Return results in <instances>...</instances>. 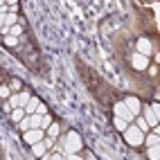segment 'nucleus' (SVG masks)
<instances>
[{
	"label": "nucleus",
	"instance_id": "0eeeda50",
	"mask_svg": "<svg viewBox=\"0 0 160 160\" xmlns=\"http://www.w3.org/2000/svg\"><path fill=\"white\" fill-rule=\"evenodd\" d=\"M124 104H126V108H129L133 115H140L142 106H140V102H138V97H131V95H129V97H124Z\"/></svg>",
	"mask_w": 160,
	"mask_h": 160
},
{
	"label": "nucleus",
	"instance_id": "9b49d317",
	"mask_svg": "<svg viewBox=\"0 0 160 160\" xmlns=\"http://www.w3.org/2000/svg\"><path fill=\"white\" fill-rule=\"evenodd\" d=\"M9 115H12V120H14V122L18 124V122L23 120V117H25L27 113H25V108H23V106H14V108H12V113H9Z\"/></svg>",
	"mask_w": 160,
	"mask_h": 160
},
{
	"label": "nucleus",
	"instance_id": "b1692460",
	"mask_svg": "<svg viewBox=\"0 0 160 160\" xmlns=\"http://www.w3.org/2000/svg\"><path fill=\"white\" fill-rule=\"evenodd\" d=\"M29 117H32V126H41V115L38 113H32Z\"/></svg>",
	"mask_w": 160,
	"mask_h": 160
},
{
	"label": "nucleus",
	"instance_id": "f8f14e48",
	"mask_svg": "<svg viewBox=\"0 0 160 160\" xmlns=\"http://www.w3.org/2000/svg\"><path fill=\"white\" fill-rule=\"evenodd\" d=\"M2 43H5L7 48H18V45H20V36L7 34V36H2Z\"/></svg>",
	"mask_w": 160,
	"mask_h": 160
},
{
	"label": "nucleus",
	"instance_id": "412c9836",
	"mask_svg": "<svg viewBox=\"0 0 160 160\" xmlns=\"http://www.w3.org/2000/svg\"><path fill=\"white\" fill-rule=\"evenodd\" d=\"M126 124H131V122L122 120V117H115V129H117V131H124V129H126Z\"/></svg>",
	"mask_w": 160,
	"mask_h": 160
},
{
	"label": "nucleus",
	"instance_id": "a211bd4d",
	"mask_svg": "<svg viewBox=\"0 0 160 160\" xmlns=\"http://www.w3.org/2000/svg\"><path fill=\"white\" fill-rule=\"evenodd\" d=\"M45 131H48V135H50V138H54V140H57V138H59V124H57V122H52Z\"/></svg>",
	"mask_w": 160,
	"mask_h": 160
},
{
	"label": "nucleus",
	"instance_id": "ddd939ff",
	"mask_svg": "<svg viewBox=\"0 0 160 160\" xmlns=\"http://www.w3.org/2000/svg\"><path fill=\"white\" fill-rule=\"evenodd\" d=\"M158 142H160V138H158V129H153V133L149 135V138H144V147H158Z\"/></svg>",
	"mask_w": 160,
	"mask_h": 160
},
{
	"label": "nucleus",
	"instance_id": "393cba45",
	"mask_svg": "<svg viewBox=\"0 0 160 160\" xmlns=\"http://www.w3.org/2000/svg\"><path fill=\"white\" fill-rule=\"evenodd\" d=\"M147 156L156 160V158H158V147H149V149H147Z\"/></svg>",
	"mask_w": 160,
	"mask_h": 160
},
{
	"label": "nucleus",
	"instance_id": "423d86ee",
	"mask_svg": "<svg viewBox=\"0 0 160 160\" xmlns=\"http://www.w3.org/2000/svg\"><path fill=\"white\" fill-rule=\"evenodd\" d=\"M144 120H147L149 126H158V104L144 108Z\"/></svg>",
	"mask_w": 160,
	"mask_h": 160
},
{
	"label": "nucleus",
	"instance_id": "6e6552de",
	"mask_svg": "<svg viewBox=\"0 0 160 160\" xmlns=\"http://www.w3.org/2000/svg\"><path fill=\"white\" fill-rule=\"evenodd\" d=\"M133 66H135L138 70H144V68L149 66V59H147L144 54H140V52H138V54H133Z\"/></svg>",
	"mask_w": 160,
	"mask_h": 160
},
{
	"label": "nucleus",
	"instance_id": "f3484780",
	"mask_svg": "<svg viewBox=\"0 0 160 160\" xmlns=\"http://www.w3.org/2000/svg\"><path fill=\"white\" fill-rule=\"evenodd\" d=\"M133 120L138 122L135 126H138V129H140L142 133H147V131H149V124H147V120H142V117H140V115H135V117H133Z\"/></svg>",
	"mask_w": 160,
	"mask_h": 160
},
{
	"label": "nucleus",
	"instance_id": "aec40b11",
	"mask_svg": "<svg viewBox=\"0 0 160 160\" xmlns=\"http://www.w3.org/2000/svg\"><path fill=\"white\" fill-rule=\"evenodd\" d=\"M9 34H14V36H23V25H20V23L12 25V27H9Z\"/></svg>",
	"mask_w": 160,
	"mask_h": 160
},
{
	"label": "nucleus",
	"instance_id": "4be33fe9",
	"mask_svg": "<svg viewBox=\"0 0 160 160\" xmlns=\"http://www.w3.org/2000/svg\"><path fill=\"white\" fill-rule=\"evenodd\" d=\"M52 124V117L45 113V115H41V129H48V126Z\"/></svg>",
	"mask_w": 160,
	"mask_h": 160
},
{
	"label": "nucleus",
	"instance_id": "f257e3e1",
	"mask_svg": "<svg viewBox=\"0 0 160 160\" xmlns=\"http://www.w3.org/2000/svg\"><path fill=\"white\" fill-rule=\"evenodd\" d=\"M79 70H81V77H83V81H86L88 83V88L92 90V95H95V97H97L102 104H104V90H106V86H104V81L97 77V74H95L90 68H86V66H83V63H79Z\"/></svg>",
	"mask_w": 160,
	"mask_h": 160
},
{
	"label": "nucleus",
	"instance_id": "4468645a",
	"mask_svg": "<svg viewBox=\"0 0 160 160\" xmlns=\"http://www.w3.org/2000/svg\"><path fill=\"white\" fill-rule=\"evenodd\" d=\"M29 97H32V92H29V88H23L18 92V106H25L27 102H29Z\"/></svg>",
	"mask_w": 160,
	"mask_h": 160
},
{
	"label": "nucleus",
	"instance_id": "6ab92c4d",
	"mask_svg": "<svg viewBox=\"0 0 160 160\" xmlns=\"http://www.w3.org/2000/svg\"><path fill=\"white\" fill-rule=\"evenodd\" d=\"M9 95H12V88H9V83H0V97L7 99Z\"/></svg>",
	"mask_w": 160,
	"mask_h": 160
},
{
	"label": "nucleus",
	"instance_id": "7ed1b4c3",
	"mask_svg": "<svg viewBox=\"0 0 160 160\" xmlns=\"http://www.w3.org/2000/svg\"><path fill=\"white\" fill-rule=\"evenodd\" d=\"M122 133H124V138H126V144H131V147H142L144 133L138 129L135 124H126V129H124Z\"/></svg>",
	"mask_w": 160,
	"mask_h": 160
},
{
	"label": "nucleus",
	"instance_id": "bb28decb",
	"mask_svg": "<svg viewBox=\"0 0 160 160\" xmlns=\"http://www.w3.org/2000/svg\"><path fill=\"white\" fill-rule=\"evenodd\" d=\"M7 5H18V0H7Z\"/></svg>",
	"mask_w": 160,
	"mask_h": 160
},
{
	"label": "nucleus",
	"instance_id": "f03ea898",
	"mask_svg": "<svg viewBox=\"0 0 160 160\" xmlns=\"http://www.w3.org/2000/svg\"><path fill=\"white\" fill-rule=\"evenodd\" d=\"M63 149H66V153H63V156H66V158H70V156H74V153H79L81 151V135L77 133V131H70L66 138H63Z\"/></svg>",
	"mask_w": 160,
	"mask_h": 160
},
{
	"label": "nucleus",
	"instance_id": "2eb2a0df",
	"mask_svg": "<svg viewBox=\"0 0 160 160\" xmlns=\"http://www.w3.org/2000/svg\"><path fill=\"white\" fill-rule=\"evenodd\" d=\"M16 23H18V14H12V12H9V14L5 16V25H2V27H7V29H9V27L16 25Z\"/></svg>",
	"mask_w": 160,
	"mask_h": 160
},
{
	"label": "nucleus",
	"instance_id": "39448f33",
	"mask_svg": "<svg viewBox=\"0 0 160 160\" xmlns=\"http://www.w3.org/2000/svg\"><path fill=\"white\" fill-rule=\"evenodd\" d=\"M113 111H115V117H122V120H126V122H133V113L126 108V104L124 102H117L115 106H113Z\"/></svg>",
	"mask_w": 160,
	"mask_h": 160
},
{
	"label": "nucleus",
	"instance_id": "1a4fd4ad",
	"mask_svg": "<svg viewBox=\"0 0 160 160\" xmlns=\"http://www.w3.org/2000/svg\"><path fill=\"white\" fill-rule=\"evenodd\" d=\"M138 50H140V54H151V43H149V38L147 36H142L140 41H138Z\"/></svg>",
	"mask_w": 160,
	"mask_h": 160
},
{
	"label": "nucleus",
	"instance_id": "20e7f679",
	"mask_svg": "<svg viewBox=\"0 0 160 160\" xmlns=\"http://www.w3.org/2000/svg\"><path fill=\"white\" fill-rule=\"evenodd\" d=\"M23 138H25L27 144H34V142H38V140H43V138H45V129H41V126H32V129H27L23 133Z\"/></svg>",
	"mask_w": 160,
	"mask_h": 160
},
{
	"label": "nucleus",
	"instance_id": "5701e85b",
	"mask_svg": "<svg viewBox=\"0 0 160 160\" xmlns=\"http://www.w3.org/2000/svg\"><path fill=\"white\" fill-rule=\"evenodd\" d=\"M9 88H12V92H18L20 88H23V83H20L18 79H12V81H9Z\"/></svg>",
	"mask_w": 160,
	"mask_h": 160
},
{
	"label": "nucleus",
	"instance_id": "dca6fc26",
	"mask_svg": "<svg viewBox=\"0 0 160 160\" xmlns=\"http://www.w3.org/2000/svg\"><path fill=\"white\" fill-rule=\"evenodd\" d=\"M18 129H20V131H23V133H25L27 129H32V117H29V115H25V117H23V120H20V122H18Z\"/></svg>",
	"mask_w": 160,
	"mask_h": 160
},
{
	"label": "nucleus",
	"instance_id": "a878e982",
	"mask_svg": "<svg viewBox=\"0 0 160 160\" xmlns=\"http://www.w3.org/2000/svg\"><path fill=\"white\" fill-rule=\"evenodd\" d=\"M36 113H38V115H45V113H48V106L41 102V104H38V108H36Z\"/></svg>",
	"mask_w": 160,
	"mask_h": 160
},
{
	"label": "nucleus",
	"instance_id": "9d476101",
	"mask_svg": "<svg viewBox=\"0 0 160 160\" xmlns=\"http://www.w3.org/2000/svg\"><path fill=\"white\" fill-rule=\"evenodd\" d=\"M38 104H41V99H38V97H29V102L23 106V108H25V113H27V115H32V113H36Z\"/></svg>",
	"mask_w": 160,
	"mask_h": 160
}]
</instances>
